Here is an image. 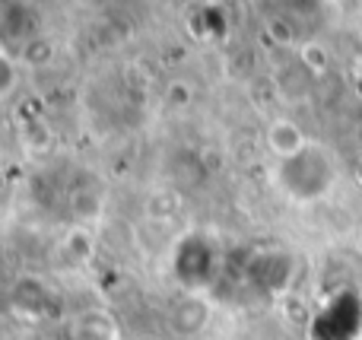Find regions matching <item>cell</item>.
Wrapping results in <instances>:
<instances>
[{"instance_id":"obj_12","label":"cell","mask_w":362,"mask_h":340,"mask_svg":"<svg viewBox=\"0 0 362 340\" xmlns=\"http://www.w3.org/2000/svg\"><path fill=\"white\" fill-rule=\"evenodd\" d=\"M19 83V67H16V57L10 54V51L0 45V99H6V95L16 89Z\"/></svg>"},{"instance_id":"obj_17","label":"cell","mask_w":362,"mask_h":340,"mask_svg":"<svg viewBox=\"0 0 362 340\" xmlns=\"http://www.w3.org/2000/svg\"><path fill=\"white\" fill-rule=\"evenodd\" d=\"M356 175H359V182H362V163H359V169H356Z\"/></svg>"},{"instance_id":"obj_16","label":"cell","mask_w":362,"mask_h":340,"mask_svg":"<svg viewBox=\"0 0 362 340\" xmlns=\"http://www.w3.org/2000/svg\"><path fill=\"white\" fill-rule=\"evenodd\" d=\"M356 89H359V95H362V54H359V61H356Z\"/></svg>"},{"instance_id":"obj_11","label":"cell","mask_w":362,"mask_h":340,"mask_svg":"<svg viewBox=\"0 0 362 340\" xmlns=\"http://www.w3.org/2000/svg\"><path fill=\"white\" fill-rule=\"evenodd\" d=\"M299 64L312 76H321L327 70V64H331V54H327V48L321 42H305L299 48Z\"/></svg>"},{"instance_id":"obj_2","label":"cell","mask_w":362,"mask_h":340,"mask_svg":"<svg viewBox=\"0 0 362 340\" xmlns=\"http://www.w3.org/2000/svg\"><path fill=\"white\" fill-rule=\"evenodd\" d=\"M219 267H223V252L216 239L204 233H187L172 254V271H175L181 290L204 293L219 277Z\"/></svg>"},{"instance_id":"obj_9","label":"cell","mask_w":362,"mask_h":340,"mask_svg":"<svg viewBox=\"0 0 362 340\" xmlns=\"http://www.w3.org/2000/svg\"><path fill=\"white\" fill-rule=\"evenodd\" d=\"M89 254H93V242H89L86 229H74V233L57 245V258H64L67 264H83Z\"/></svg>"},{"instance_id":"obj_6","label":"cell","mask_w":362,"mask_h":340,"mask_svg":"<svg viewBox=\"0 0 362 340\" xmlns=\"http://www.w3.org/2000/svg\"><path fill=\"white\" fill-rule=\"evenodd\" d=\"M210 318H213V309L206 303V296L194 290H181L169 303V312H165V322H169V328L178 337H197L210 324Z\"/></svg>"},{"instance_id":"obj_15","label":"cell","mask_w":362,"mask_h":340,"mask_svg":"<svg viewBox=\"0 0 362 340\" xmlns=\"http://www.w3.org/2000/svg\"><path fill=\"white\" fill-rule=\"evenodd\" d=\"M165 99H169L172 105H187V102H191V86H187V83H172Z\"/></svg>"},{"instance_id":"obj_10","label":"cell","mask_w":362,"mask_h":340,"mask_svg":"<svg viewBox=\"0 0 362 340\" xmlns=\"http://www.w3.org/2000/svg\"><path fill=\"white\" fill-rule=\"evenodd\" d=\"M70 210H74L76 220H95L102 210V194L93 188H83V191H74L70 197Z\"/></svg>"},{"instance_id":"obj_1","label":"cell","mask_w":362,"mask_h":340,"mask_svg":"<svg viewBox=\"0 0 362 340\" xmlns=\"http://www.w3.org/2000/svg\"><path fill=\"white\" fill-rule=\"evenodd\" d=\"M274 182L289 201L315 204V201L331 194L334 184H337V163H334L327 146L308 140L296 156L276 159Z\"/></svg>"},{"instance_id":"obj_14","label":"cell","mask_w":362,"mask_h":340,"mask_svg":"<svg viewBox=\"0 0 362 340\" xmlns=\"http://www.w3.org/2000/svg\"><path fill=\"white\" fill-rule=\"evenodd\" d=\"M267 35L274 38L276 45H293L296 42V25L283 16H270L267 19Z\"/></svg>"},{"instance_id":"obj_4","label":"cell","mask_w":362,"mask_h":340,"mask_svg":"<svg viewBox=\"0 0 362 340\" xmlns=\"http://www.w3.org/2000/svg\"><path fill=\"white\" fill-rule=\"evenodd\" d=\"M296 277V261L293 254L276 252V248H267V252H255L245 264V280L255 286L264 296H280V293L289 290Z\"/></svg>"},{"instance_id":"obj_5","label":"cell","mask_w":362,"mask_h":340,"mask_svg":"<svg viewBox=\"0 0 362 340\" xmlns=\"http://www.w3.org/2000/svg\"><path fill=\"white\" fill-rule=\"evenodd\" d=\"M54 309H57V296L35 274H23L10 286V312L19 315L23 322H45L48 315H54Z\"/></svg>"},{"instance_id":"obj_7","label":"cell","mask_w":362,"mask_h":340,"mask_svg":"<svg viewBox=\"0 0 362 340\" xmlns=\"http://www.w3.org/2000/svg\"><path fill=\"white\" fill-rule=\"evenodd\" d=\"M264 143H267V150L274 153L276 159H289V156H296V153H299L308 140H305V134H302V127L296 124V121L276 118V121H270V124H267Z\"/></svg>"},{"instance_id":"obj_8","label":"cell","mask_w":362,"mask_h":340,"mask_svg":"<svg viewBox=\"0 0 362 340\" xmlns=\"http://www.w3.org/2000/svg\"><path fill=\"white\" fill-rule=\"evenodd\" d=\"M70 334H74V340H118L121 328H118V322H115L112 312L89 309V312H83V315L74 318Z\"/></svg>"},{"instance_id":"obj_3","label":"cell","mask_w":362,"mask_h":340,"mask_svg":"<svg viewBox=\"0 0 362 340\" xmlns=\"http://www.w3.org/2000/svg\"><path fill=\"white\" fill-rule=\"evenodd\" d=\"M315 340H356L362 334V296L356 290H340L327 299L312 324Z\"/></svg>"},{"instance_id":"obj_13","label":"cell","mask_w":362,"mask_h":340,"mask_svg":"<svg viewBox=\"0 0 362 340\" xmlns=\"http://www.w3.org/2000/svg\"><path fill=\"white\" fill-rule=\"evenodd\" d=\"M51 54H54V48H51V42H45L42 35L29 38V42L23 45V61L32 64V67H42V64H48Z\"/></svg>"}]
</instances>
